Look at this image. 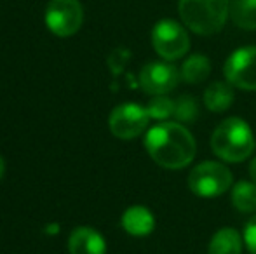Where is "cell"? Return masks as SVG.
Wrapping results in <instances>:
<instances>
[{
	"label": "cell",
	"mask_w": 256,
	"mask_h": 254,
	"mask_svg": "<svg viewBox=\"0 0 256 254\" xmlns=\"http://www.w3.org/2000/svg\"><path fill=\"white\" fill-rule=\"evenodd\" d=\"M230 19L242 30H256V0H230Z\"/></svg>",
	"instance_id": "cell-15"
},
{
	"label": "cell",
	"mask_w": 256,
	"mask_h": 254,
	"mask_svg": "<svg viewBox=\"0 0 256 254\" xmlns=\"http://www.w3.org/2000/svg\"><path fill=\"white\" fill-rule=\"evenodd\" d=\"M211 148L225 162H242L254 150L253 131L239 117L225 119L212 132Z\"/></svg>",
	"instance_id": "cell-2"
},
{
	"label": "cell",
	"mask_w": 256,
	"mask_h": 254,
	"mask_svg": "<svg viewBox=\"0 0 256 254\" xmlns=\"http://www.w3.org/2000/svg\"><path fill=\"white\" fill-rule=\"evenodd\" d=\"M244 242H246L248 249L251 254H256V214L248 221L246 228H244Z\"/></svg>",
	"instance_id": "cell-20"
},
{
	"label": "cell",
	"mask_w": 256,
	"mask_h": 254,
	"mask_svg": "<svg viewBox=\"0 0 256 254\" xmlns=\"http://www.w3.org/2000/svg\"><path fill=\"white\" fill-rule=\"evenodd\" d=\"M182 78L188 84H200L211 73V61L204 54H192L182 64Z\"/></svg>",
	"instance_id": "cell-14"
},
{
	"label": "cell",
	"mask_w": 256,
	"mask_h": 254,
	"mask_svg": "<svg viewBox=\"0 0 256 254\" xmlns=\"http://www.w3.org/2000/svg\"><path fill=\"white\" fill-rule=\"evenodd\" d=\"M152 45L160 58L174 61L188 52L190 38L182 23L174 19H160L152 30Z\"/></svg>",
	"instance_id": "cell-5"
},
{
	"label": "cell",
	"mask_w": 256,
	"mask_h": 254,
	"mask_svg": "<svg viewBox=\"0 0 256 254\" xmlns=\"http://www.w3.org/2000/svg\"><path fill=\"white\" fill-rule=\"evenodd\" d=\"M148 113L146 108L136 105V103H124L114 108L108 119V126L114 136L120 139L138 138L148 126Z\"/></svg>",
	"instance_id": "cell-8"
},
{
	"label": "cell",
	"mask_w": 256,
	"mask_h": 254,
	"mask_svg": "<svg viewBox=\"0 0 256 254\" xmlns=\"http://www.w3.org/2000/svg\"><path fill=\"white\" fill-rule=\"evenodd\" d=\"M122 228L129 235L134 237H145L150 235L155 228V218L146 207L143 206H132L122 214Z\"/></svg>",
	"instance_id": "cell-11"
},
{
	"label": "cell",
	"mask_w": 256,
	"mask_h": 254,
	"mask_svg": "<svg viewBox=\"0 0 256 254\" xmlns=\"http://www.w3.org/2000/svg\"><path fill=\"white\" fill-rule=\"evenodd\" d=\"M250 176H251V181L256 185V157L251 160V164H250Z\"/></svg>",
	"instance_id": "cell-21"
},
{
	"label": "cell",
	"mask_w": 256,
	"mask_h": 254,
	"mask_svg": "<svg viewBox=\"0 0 256 254\" xmlns=\"http://www.w3.org/2000/svg\"><path fill=\"white\" fill-rule=\"evenodd\" d=\"M182 80L180 70L171 63L150 61L140 71V85L146 94L166 96Z\"/></svg>",
	"instance_id": "cell-9"
},
{
	"label": "cell",
	"mask_w": 256,
	"mask_h": 254,
	"mask_svg": "<svg viewBox=\"0 0 256 254\" xmlns=\"http://www.w3.org/2000/svg\"><path fill=\"white\" fill-rule=\"evenodd\" d=\"M145 108L148 117L154 120H166L171 115H174V101L166 98V96H155L154 99H150V103Z\"/></svg>",
	"instance_id": "cell-18"
},
{
	"label": "cell",
	"mask_w": 256,
	"mask_h": 254,
	"mask_svg": "<svg viewBox=\"0 0 256 254\" xmlns=\"http://www.w3.org/2000/svg\"><path fill=\"white\" fill-rule=\"evenodd\" d=\"M232 204L240 213L251 214L256 211V185L253 181H239L232 188Z\"/></svg>",
	"instance_id": "cell-16"
},
{
	"label": "cell",
	"mask_w": 256,
	"mask_h": 254,
	"mask_svg": "<svg viewBox=\"0 0 256 254\" xmlns=\"http://www.w3.org/2000/svg\"><path fill=\"white\" fill-rule=\"evenodd\" d=\"M234 85L228 82H212L204 91V105L208 110L216 113H222L232 106L236 94H234Z\"/></svg>",
	"instance_id": "cell-12"
},
{
	"label": "cell",
	"mask_w": 256,
	"mask_h": 254,
	"mask_svg": "<svg viewBox=\"0 0 256 254\" xmlns=\"http://www.w3.org/2000/svg\"><path fill=\"white\" fill-rule=\"evenodd\" d=\"M223 73L230 85L242 91H256V45H246L226 58Z\"/></svg>",
	"instance_id": "cell-6"
},
{
	"label": "cell",
	"mask_w": 256,
	"mask_h": 254,
	"mask_svg": "<svg viewBox=\"0 0 256 254\" xmlns=\"http://www.w3.org/2000/svg\"><path fill=\"white\" fill-rule=\"evenodd\" d=\"M84 21V10L78 0H51L46 10V24L58 37H72Z\"/></svg>",
	"instance_id": "cell-7"
},
{
	"label": "cell",
	"mask_w": 256,
	"mask_h": 254,
	"mask_svg": "<svg viewBox=\"0 0 256 254\" xmlns=\"http://www.w3.org/2000/svg\"><path fill=\"white\" fill-rule=\"evenodd\" d=\"M242 241L244 239L236 228H220L209 242L208 254H240Z\"/></svg>",
	"instance_id": "cell-13"
},
{
	"label": "cell",
	"mask_w": 256,
	"mask_h": 254,
	"mask_svg": "<svg viewBox=\"0 0 256 254\" xmlns=\"http://www.w3.org/2000/svg\"><path fill=\"white\" fill-rule=\"evenodd\" d=\"M183 24L197 35H214L230 16V0H178Z\"/></svg>",
	"instance_id": "cell-3"
},
{
	"label": "cell",
	"mask_w": 256,
	"mask_h": 254,
	"mask_svg": "<svg viewBox=\"0 0 256 254\" xmlns=\"http://www.w3.org/2000/svg\"><path fill=\"white\" fill-rule=\"evenodd\" d=\"M188 187L199 197H220L232 187V173L223 164L206 160L188 174Z\"/></svg>",
	"instance_id": "cell-4"
},
{
	"label": "cell",
	"mask_w": 256,
	"mask_h": 254,
	"mask_svg": "<svg viewBox=\"0 0 256 254\" xmlns=\"http://www.w3.org/2000/svg\"><path fill=\"white\" fill-rule=\"evenodd\" d=\"M4 171H6V164H4V159L0 157V180H2V176H4Z\"/></svg>",
	"instance_id": "cell-22"
},
{
	"label": "cell",
	"mask_w": 256,
	"mask_h": 254,
	"mask_svg": "<svg viewBox=\"0 0 256 254\" xmlns=\"http://www.w3.org/2000/svg\"><path fill=\"white\" fill-rule=\"evenodd\" d=\"M68 251L70 254H104L106 244L102 234H98L94 228L78 227L68 239Z\"/></svg>",
	"instance_id": "cell-10"
},
{
	"label": "cell",
	"mask_w": 256,
	"mask_h": 254,
	"mask_svg": "<svg viewBox=\"0 0 256 254\" xmlns=\"http://www.w3.org/2000/svg\"><path fill=\"white\" fill-rule=\"evenodd\" d=\"M129 58H131V52L128 49H115L110 58H108V64H110L112 71L114 73H120L124 70L126 63L129 61Z\"/></svg>",
	"instance_id": "cell-19"
},
{
	"label": "cell",
	"mask_w": 256,
	"mask_h": 254,
	"mask_svg": "<svg viewBox=\"0 0 256 254\" xmlns=\"http://www.w3.org/2000/svg\"><path fill=\"white\" fill-rule=\"evenodd\" d=\"M145 148L154 162L166 169H183L192 162L197 152L194 136L180 122L154 126L145 136Z\"/></svg>",
	"instance_id": "cell-1"
},
{
	"label": "cell",
	"mask_w": 256,
	"mask_h": 254,
	"mask_svg": "<svg viewBox=\"0 0 256 254\" xmlns=\"http://www.w3.org/2000/svg\"><path fill=\"white\" fill-rule=\"evenodd\" d=\"M174 117L178 122L190 124L199 117V105L192 96H182L174 101Z\"/></svg>",
	"instance_id": "cell-17"
}]
</instances>
